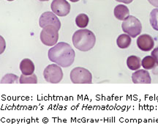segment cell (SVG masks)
<instances>
[{"mask_svg": "<svg viewBox=\"0 0 158 124\" xmlns=\"http://www.w3.org/2000/svg\"><path fill=\"white\" fill-rule=\"evenodd\" d=\"M48 56L51 62L63 68H68L73 63L76 53L70 44L60 42L49 49Z\"/></svg>", "mask_w": 158, "mask_h": 124, "instance_id": "1", "label": "cell"}, {"mask_svg": "<svg viewBox=\"0 0 158 124\" xmlns=\"http://www.w3.org/2000/svg\"><path fill=\"white\" fill-rule=\"evenodd\" d=\"M72 41L74 46L79 51L88 52L95 45L96 37L89 29H78L74 32Z\"/></svg>", "mask_w": 158, "mask_h": 124, "instance_id": "2", "label": "cell"}, {"mask_svg": "<svg viewBox=\"0 0 158 124\" xmlns=\"http://www.w3.org/2000/svg\"><path fill=\"white\" fill-rule=\"evenodd\" d=\"M122 30L129 35L131 38H135L141 34L142 31V25L137 18L133 15H129L126 18L122 24Z\"/></svg>", "mask_w": 158, "mask_h": 124, "instance_id": "3", "label": "cell"}, {"mask_svg": "<svg viewBox=\"0 0 158 124\" xmlns=\"http://www.w3.org/2000/svg\"><path fill=\"white\" fill-rule=\"evenodd\" d=\"M70 80L73 84L92 83V75L89 71L82 67H77L71 71Z\"/></svg>", "mask_w": 158, "mask_h": 124, "instance_id": "4", "label": "cell"}, {"mask_svg": "<svg viewBox=\"0 0 158 124\" xmlns=\"http://www.w3.org/2000/svg\"><path fill=\"white\" fill-rule=\"evenodd\" d=\"M43 76L47 82L57 84L62 81L63 71L60 66L57 64L48 65L43 71Z\"/></svg>", "mask_w": 158, "mask_h": 124, "instance_id": "5", "label": "cell"}, {"mask_svg": "<svg viewBox=\"0 0 158 124\" xmlns=\"http://www.w3.org/2000/svg\"><path fill=\"white\" fill-rule=\"evenodd\" d=\"M40 40L45 46H55L59 40V30L54 26L44 27L41 31Z\"/></svg>", "mask_w": 158, "mask_h": 124, "instance_id": "6", "label": "cell"}, {"mask_svg": "<svg viewBox=\"0 0 158 124\" xmlns=\"http://www.w3.org/2000/svg\"><path fill=\"white\" fill-rule=\"evenodd\" d=\"M40 27L44 28L47 26H54L59 30L61 28V22L56 14L52 12H45L40 15L39 19Z\"/></svg>", "mask_w": 158, "mask_h": 124, "instance_id": "7", "label": "cell"}, {"mask_svg": "<svg viewBox=\"0 0 158 124\" xmlns=\"http://www.w3.org/2000/svg\"><path fill=\"white\" fill-rule=\"evenodd\" d=\"M51 8L56 15L66 16L70 12L71 7L67 0H53Z\"/></svg>", "mask_w": 158, "mask_h": 124, "instance_id": "8", "label": "cell"}, {"mask_svg": "<svg viewBox=\"0 0 158 124\" xmlns=\"http://www.w3.org/2000/svg\"><path fill=\"white\" fill-rule=\"evenodd\" d=\"M137 46L143 52H149L154 48L155 41L149 35L143 34L138 38Z\"/></svg>", "mask_w": 158, "mask_h": 124, "instance_id": "9", "label": "cell"}, {"mask_svg": "<svg viewBox=\"0 0 158 124\" xmlns=\"http://www.w3.org/2000/svg\"><path fill=\"white\" fill-rule=\"evenodd\" d=\"M132 80L134 84H150L152 79L149 73L146 69L137 70L132 74Z\"/></svg>", "mask_w": 158, "mask_h": 124, "instance_id": "10", "label": "cell"}, {"mask_svg": "<svg viewBox=\"0 0 158 124\" xmlns=\"http://www.w3.org/2000/svg\"><path fill=\"white\" fill-rule=\"evenodd\" d=\"M20 70H21L22 74L26 76L31 75V74H34L35 71V65L33 63V62L29 59H23L21 61V63H20Z\"/></svg>", "mask_w": 158, "mask_h": 124, "instance_id": "11", "label": "cell"}, {"mask_svg": "<svg viewBox=\"0 0 158 124\" xmlns=\"http://www.w3.org/2000/svg\"><path fill=\"white\" fill-rule=\"evenodd\" d=\"M114 15L120 21H124L130 15V11L127 6L124 5H118L114 8Z\"/></svg>", "mask_w": 158, "mask_h": 124, "instance_id": "12", "label": "cell"}, {"mask_svg": "<svg viewBox=\"0 0 158 124\" xmlns=\"http://www.w3.org/2000/svg\"><path fill=\"white\" fill-rule=\"evenodd\" d=\"M131 37L127 34H122L117 38L116 44L118 48L124 49H127L131 44Z\"/></svg>", "mask_w": 158, "mask_h": 124, "instance_id": "13", "label": "cell"}, {"mask_svg": "<svg viewBox=\"0 0 158 124\" xmlns=\"http://www.w3.org/2000/svg\"><path fill=\"white\" fill-rule=\"evenodd\" d=\"M127 66L130 70L137 71L141 68V59L135 55H131L127 59Z\"/></svg>", "mask_w": 158, "mask_h": 124, "instance_id": "14", "label": "cell"}, {"mask_svg": "<svg viewBox=\"0 0 158 124\" xmlns=\"http://www.w3.org/2000/svg\"><path fill=\"white\" fill-rule=\"evenodd\" d=\"M89 17L87 15L84 14V13H81L77 15L76 19V24L77 27H80V28H85L87 27L89 24Z\"/></svg>", "mask_w": 158, "mask_h": 124, "instance_id": "15", "label": "cell"}, {"mask_svg": "<svg viewBox=\"0 0 158 124\" xmlns=\"http://www.w3.org/2000/svg\"><path fill=\"white\" fill-rule=\"evenodd\" d=\"M155 64L156 62L152 56L145 57L141 61V66L146 70L152 69L155 66Z\"/></svg>", "mask_w": 158, "mask_h": 124, "instance_id": "16", "label": "cell"}, {"mask_svg": "<svg viewBox=\"0 0 158 124\" xmlns=\"http://www.w3.org/2000/svg\"><path fill=\"white\" fill-rule=\"evenodd\" d=\"M150 24L156 31H158V8L152 11L149 15Z\"/></svg>", "mask_w": 158, "mask_h": 124, "instance_id": "17", "label": "cell"}, {"mask_svg": "<svg viewBox=\"0 0 158 124\" xmlns=\"http://www.w3.org/2000/svg\"><path fill=\"white\" fill-rule=\"evenodd\" d=\"M19 83L21 84H37V77L35 74H31V75L26 76L21 74L19 79Z\"/></svg>", "mask_w": 158, "mask_h": 124, "instance_id": "18", "label": "cell"}, {"mask_svg": "<svg viewBox=\"0 0 158 124\" xmlns=\"http://www.w3.org/2000/svg\"><path fill=\"white\" fill-rule=\"evenodd\" d=\"M2 84H16L19 83V78L13 74H7L3 76L1 80Z\"/></svg>", "mask_w": 158, "mask_h": 124, "instance_id": "19", "label": "cell"}, {"mask_svg": "<svg viewBox=\"0 0 158 124\" xmlns=\"http://www.w3.org/2000/svg\"><path fill=\"white\" fill-rule=\"evenodd\" d=\"M152 56L155 59L156 63L158 65V46L154 49V50L152 52Z\"/></svg>", "mask_w": 158, "mask_h": 124, "instance_id": "20", "label": "cell"}, {"mask_svg": "<svg viewBox=\"0 0 158 124\" xmlns=\"http://www.w3.org/2000/svg\"><path fill=\"white\" fill-rule=\"evenodd\" d=\"M148 1L152 5L158 8V0H148Z\"/></svg>", "mask_w": 158, "mask_h": 124, "instance_id": "21", "label": "cell"}, {"mask_svg": "<svg viewBox=\"0 0 158 124\" xmlns=\"http://www.w3.org/2000/svg\"><path fill=\"white\" fill-rule=\"evenodd\" d=\"M116 2H122L124 4H130L131 3L133 0H116Z\"/></svg>", "mask_w": 158, "mask_h": 124, "instance_id": "22", "label": "cell"}, {"mask_svg": "<svg viewBox=\"0 0 158 124\" xmlns=\"http://www.w3.org/2000/svg\"><path fill=\"white\" fill-rule=\"evenodd\" d=\"M70 2H77L80 1V0H70Z\"/></svg>", "mask_w": 158, "mask_h": 124, "instance_id": "23", "label": "cell"}, {"mask_svg": "<svg viewBox=\"0 0 158 124\" xmlns=\"http://www.w3.org/2000/svg\"><path fill=\"white\" fill-rule=\"evenodd\" d=\"M41 2H45V1H49V0H40Z\"/></svg>", "mask_w": 158, "mask_h": 124, "instance_id": "24", "label": "cell"}, {"mask_svg": "<svg viewBox=\"0 0 158 124\" xmlns=\"http://www.w3.org/2000/svg\"><path fill=\"white\" fill-rule=\"evenodd\" d=\"M7 1H9V2H12V1H14V0H7Z\"/></svg>", "mask_w": 158, "mask_h": 124, "instance_id": "25", "label": "cell"}]
</instances>
